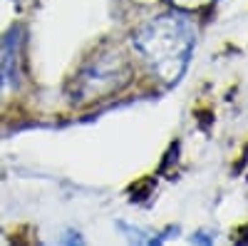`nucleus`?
<instances>
[{
  "label": "nucleus",
  "mask_w": 248,
  "mask_h": 246,
  "mask_svg": "<svg viewBox=\"0 0 248 246\" xmlns=\"http://www.w3.org/2000/svg\"><path fill=\"white\" fill-rule=\"evenodd\" d=\"M176 5H186V8H196V5H201V3H206V0H174Z\"/></svg>",
  "instance_id": "nucleus-2"
},
{
  "label": "nucleus",
  "mask_w": 248,
  "mask_h": 246,
  "mask_svg": "<svg viewBox=\"0 0 248 246\" xmlns=\"http://www.w3.org/2000/svg\"><path fill=\"white\" fill-rule=\"evenodd\" d=\"M184 25L186 23L176 17H159L147 28H141L137 37L141 55L161 72L164 80H176L189 55L191 37Z\"/></svg>",
  "instance_id": "nucleus-1"
}]
</instances>
